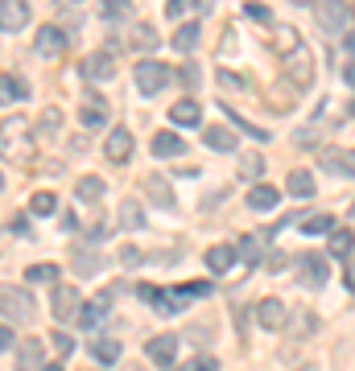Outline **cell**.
<instances>
[{"label":"cell","mask_w":355,"mask_h":371,"mask_svg":"<svg viewBox=\"0 0 355 371\" xmlns=\"http://www.w3.org/2000/svg\"><path fill=\"white\" fill-rule=\"evenodd\" d=\"M352 17L355 8H347V4H339V0H327V4H314V21L327 29V33H352Z\"/></svg>","instance_id":"6da1fadb"},{"label":"cell","mask_w":355,"mask_h":371,"mask_svg":"<svg viewBox=\"0 0 355 371\" xmlns=\"http://www.w3.org/2000/svg\"><path fill=\"white\" fill-rule=\"evenodd\" d=\"M136 297H145V301H149V306H153L157 314H165V318H174V314H178V310L186 306V301H182V297H186L182 289H157V285H136Z\"/></svg>","instance_id":"7a4b0ae2"},{"label":"cell","mask_w":355,"mask_h":371,"mask_svg":"<svg viewBox=\"0 0 355 371\" xmlns=\"http://www.w3.org/2000/svg\"><path fill=\"white\" fill-rule=\"evenodd\" d=\"M165 83H170V66H165V62H149V58L136 62V87H141L145 95H157Z\"/></svg>","instance_id":"3957f363"},{"label":"cell","mask_w":355,"mask_h":371,"mask_svg":"<svg viewBox=\"0 0 355 371\" xmlns=\"http://www.w3.org/2000/svg\"><path fill=\"white\" fill-rule=\"evenodd\" d=\"M285 70H290V78L298 83V87H306L310 78H314V54L306 50V45H298V50H290L285 54V62H281Z\"/></svg>","instance_id":"277c9868"},{"label":"cell","mask_w":355,"mask_h":371,"mask_svg":"<svg viewBox=\"0 0 355 371\" xmlns=\"http://www.w3.org/2000/svg\"><path fill=\"white\" fill-rule=\"evenodd\" d=\"M33 314H37V310H33V297H29L25 289L4 285V318H8V322H12V318H17V322H33Z\"/></svg>","instance_id":"5b68a950"},{"label":"cell","mask_w":355,"mask_h":371,"mask_svg":"<svg viewBox=\"0 0 355 371\" xmlns=\"http://www.w3.org/2000/svg\"><path fill=\"white\" fill-rule=\"evenodd\" d=\"M83 74H87L91 83H108V78L116 74V54H112V50L87 54V58H83Z\"/></svg>","instance_id":"8992f818"},{"label":"cell","mask_w":355,"mask_h":371,"mask_svg":"<svg viewBox=\"0 0 355 371\" xmlns=\"http://www.w3.org/2000/svg\"><path fill=\"white\" fill-rule=\"evenodd\" d=\"M145 355L157 363V368H174V355H178V335H153L145 343Z\"/></svg>","instance_id":"52a82bcc"},{"label":"cell","mask_w":355,"mask_h":371,"mask_svg":"<svg viewBox=\"0 0 355 371\" xmlns=\"http://www.w3.org/2000/svg\"><path fill=\"white\" fill-rule=\"evenodd\" d=\"M33 50H37V58H62V50H66V33H62L58 25H45V29H37Z\"/></svg>","instance_id":"ba28073f"},{"label":"cell","mask_w":355,"mask_h":371,"mask_svg":"<svg viewBox=\"0 0 355 371\" xmlns=\"http://www.w3.org/2000/svg\"><path fill=\"white\" fill-rule=\"evenodd\" d=\"M50 301H54L50 310H54V318H58V322H70V318H83V310H79V293H74L70 285H58Z\"/></svg>","instance_id":"9c48e42d"},{"label":"cell","mask_w":355,"mask_h":371,"mask_svg":"<svg viewBox=\"0 0 355 371\" xmlns=\"http://www.w3.org/2000/svg\"><path fill=\"white\" fill-rule=\"evenodd\" d=\"M103 124H108V99L87 91L83 95V128H103Z\"/></svg>","instance_id":"30bf717a"},{"label":"cell","mask_w":355,"mask_h":371,"mask_svg":"<svg viewBox=\"0 0 355 371\" xmlns=\"http://www.w3.org/2000/svg\"><path fill=\"white\" fill-rule=\"evenodd\" d=\"M256 318H261V326H265V330H281L290 314H285V306H281L277 297H265V301L256 306Z\"/></svg>","instance_id":"8fae6325"},{"label":"cell","mask_w":355,"mask_h":371,"mask_svg":"<svg viewBox=\"0 0 355 371\" xmlns=\"http://www.w3.org/2000/svg\"><path fill=\"white\" fill-rule=\"evenodd\" d=\"M236 256H240V252H236L232 244H215V248H207V268H211V273H232V268H236Z\"/></svg>","instance_id":"7c38bea8"},{"label":"cell","mask_w":355,"mask_h":371,"mask_svg":"<svg viewBox=\"0 0 355 371\" xmlns=\"http://www.w3.org/2000/svg\"><path fill=\"white\" fill-rule=\"evenodd\" d=\"M17 371H45V363H41V343H37V339H25V343L17 347Z\"/></svg>","instance_id":"4fadbf2b"},{"label":"cell","mask_w":355,"mask_h":371,"mask_svg":"<svg viewBox=\"0 0 355 371\" xmlns=\"http://www.w3.org/2000/svg\"><path fill=\"white\" fill-rule=\"evenodd\" d=\"M25 21H29V8H25V4H17V0L0 4V29H4V33H17Z\"/></svg>","instance_id":"5bb4252c"},{"label":"cell","mask_w":355,"mask_h":371,"mask_svg":"<svg viewBox=\"0 0 355 371\" xmlns=\"http://www.w3.org/2000/svg\"><path fill=\"white\" fill-rule=\"evenodd\" d=\"M170 120L182 124V128H194V124H203V107H199L194 99H182V103L170 107Z\"/></svg>","instance_id":"9a60e30c"},{"label":"cell","mask_w":355,"mask_h":371,"mask_svg":"<svg viewBox=\"0 0 355 371\" xmlns=\"http://www.w3.org/2000/svg\"><path fill=\"white\" fill-rule=\"evenodd\" d=\"M103 153H108L112 161H128V157H132V136H128L124 128L108 132V145H103Z\"/></svg>","instance_id":"2e32d148"},{"label":"cell","mask_w":355,"mask_h":371,"mask_svg":"<svg viewBox=\"0 0 355 371\" xmlns=\"http://www.w3.org/2000/svg\"><path fill=\"white\" fill-rule=\"evenodd\" d=\"M302 285H314V289L327 285V260L323 256H302Z\"/></svg>","instance_id":"e0dca14e"},{"label":"cell","mask_w":355,"mask_h":371,"mask_svg":"<svg viewBox=\"0 0 355 371\" xmlns=\"http://www.w3.org/2000/svg\"><path fill=\"white\" fill-rule=\"evenodd\" d=\"M285 190H290L294 198H310V194H314V173H310V169H294V173L285 178Z\"/></svg>","instance_id":"ac0fdd59"},{"label":"cell","mask_w":355,"mask_h":371,"mask_svg":"<svg viewBox=\"0 0 355 371\" xmlns=\"http://www.w3.org/2000/svg\"><path fill=\"white\" fill-rule=\"evenodd\" d=\"M103 190H108L103 178H79V182H74V198H79V202H99Z\"/></svg>","instance_id":"d6986e66"},{"label":"cell","mask_w":355,"mask_h":371,"mask_svg":"<svg viewBox=\"0 0 355 371\" xmlns=\"http://www.w3.org/2000/svg\"><path fill=\"white\" fill-rule=\"evenodd\" d=\"M145 190H149V198H153L157 206H174V190H170V182H165V178L149 173V178H145Z\"/></svg>","instance_id":"ffe728a7"},{"label":"cell","mask_w":355,"mask_h":371,"mask_svg":"<svg viewBox=\"0 0 355 371\" xmlns=\"http://www.w3.org/2000/svg\"><path fill=\"white\" fill-rule=\"evenodd\" d=\"M277 202H281V194H277L273 186H252V190H248V206H252V211H273Z\"/></svg>","instance_id":"44dd1931"},{"label":"cell","mask_w":355,"mask_h":371,"mask_svg":"<svg viewBox=\"0 0 355 371\" xmlns=\"http://www.w3.org/2000/svg\"><path fill=\"white\" fill-rule=\"evenodd\" d=\"M91 355H95L99 363H116V359H120V343L108 339V335H95V339H91Z\"/></svg>","instance_id":"7402d4cb"},{"label":"cell","mask_w":355,"mask_h":371,"mask_svg":"<svg viewBox=\"0 0 355 371\" xmlns=\"http://www.w3.org/2000/svg\"><path fill=\"white\" fill-rule=\"evenodd\" d=\"M199 37H203V33H199V25H194V21H186V25H178V33H174V50H178V54H190V50L199 45Z\"/></svg>","instance_id":"603a6c76"},{"label":"cell","mask_w":355,"mask_h":371,"mask_svg":"<svg viewBox=\"0 0 355 371\" xmlns=\"http://www.w3.org/2000/svg\"><path fill=\"white\" fill-rule=\"evenodd\" d=\"M352 252H355V235L347 231V227H335V231H331V256L347 260Z\"/></svg>","instance_id":"cb8c5ba5"},{"label":"cell","mask_w":355,"mask_h":371,"mask_svg":"<svg viewBox=\"0 0 355 371\" xmlns=\"http://www.w3.org/2000/svg\"><path fill=\"white\" fill-rule=\"evenodd\" d=\"M207 149L232 153V149H236V132H232V128H207Z\"/></svg>","instance_id":"d4e9b609"},{"label":"cell","mask_w":355,"mask_h":371,"mask_svg":"<svg viewBox=\"0 0 355 371\" xmlns=\"http://www.w3.org/2000/svg\"><path fill=\"white\" fill-rule=\"evenodd\" d=\"M153 153H157V157H178V153H182V136L157 132V136H153Z\"/></svg>","instance_id":"484cf974"},{"label":"cell","mask_w":355,"mask_h":371,"mask_svg":"<svg viewBox=\"0 0 355 371\" xmlns=\"http://www.w3.org/2000/svg\"><path fill=\"white\" fill-rule=\"evenodd\" d=\"M74 264H79V273H83V277H95V273L103 268L99 252H91V248H74Z\"/></svg>","instance_id":"4316f807"},{"label":"cell","mask_w":355,"mask_h":371,"mask_svg":"<svg viewBox=\"0 0 355 371\" xmlns=\"http://www.w3.org/2000/svg\"><path fill=\"white\" fill-rule=\"evenodd\" d=\"M108 301H112V293H99V297H95V301H91V306L83 310V318H79V322H83V326L91 330V326H95V322H99V318L108 314Z\"/></svg>","instance_id":"83f0119b"},{"label":"cell","mask_w":355,"mask_h":371,"mask_svg":"<svg viewBox=\"0 0 355 371\" xmlns=\"http://www.w3.org/2000/svg\"><path fill=\"white\" fill-rule=\"evenodd\" d=\"M0 87H4V103H17V99H25V95H29V87H25L17 74H4V78H0Z\"/></svg>","instance_id":"f1b7e54d"},{"label":"cell","mask_w":355,"mask_h":371,"mask_svg":"<svg viewBox=\"0 0 355 371\" xmlns=\"http://www.w3.org/2000/svg\"><path fill=\"white\" fill-rule=\"evenodd\" d=\"M120 223H124L128 231L145 227V211H141V202H124V206H120Z\"/></svg>","instance_id":"f546056e"},{"label":"cell","mask_w":355,"mask_h":371,"mask_svg":"<svg viewBox=\"0 0 355 371\" xmlns=\"http://www.w3.org/2000/svg\"><path fill=\"white\" fill-rule=\"evenodd\" d=\"M136 50H153L157 45V33H153V25H132V37H128Z\"/></svg>","instance_id":"4dcf8cb0"},{"label":"cell","mask_w":355,"mask_h":371,"mask_svg":"<svg viewBox=\"0 0 355 371\" xmlns=\"http://www.w3.org/2000/svg\"><path fill=\"white\" fill-rule=\"evenodd\" d=\"M29 211H33V215H54V211H58V198L45 194V190H37V194L29 198Z\"/></svg>","instance_id":"1f68e13d"},{"label":"cell","mask_w":355,"mask_h":371,"mask_svg":"<svg viewBox=\"0 0 355 371\" xmlns=\"http://www.w3.org/2000/svg\"><path fill=\"white\" fill-rule=\"evenodd\" d=\"M223 112H227V116H232V120H236V124H240V128H244L248 136H256V140H269V132H265V128H256V124H248V120H244V116H240V112H236L232 103H223Z\"/></svg>","instance_id":"d6a6232c"},{"label":"cell","mask_w":355,"mask_h":371,"mask_svg":"<svg viewBox=\"0 0 355 371\" xmlns=\"http://www.w3.org/2000/svg\"><path fill=\"white\" fill-rule=\"evenodd\" d=\"M302 227H306V235H323V231H335V219L331 215H310Z\"/></svg>","instance_id":"836d02e7"},{"label":"cell","mask_w":355,"mask_h":371,"mask_svg":"<svg viewBox=\"0 0 355 371\" xmlns=\"http://www.w3.org/2000/svg\"><path fill=\"white\" fill-rule=\"evenodd\" d=\"M236 252H240L244 260H256V256H261V235H256V231H252V235H244V240L236 244Z\"/></svg>","instance_id":"e575fe53"},{"label":"cell","mask_w":355,"mask_h":371,"mask_svg":"<svg viewBox=\"0 0 355 371\" xmlns=\"http://www.w3.org/2000/svg\"><path fill=\"white\" fill-rule=\"evenodd\" d=\"M29 281H41V285L50 281V285H54V281H58V268H54V264H33V268H29Z\"/></svg>","instance_id":"d590c367"},{"label":"cell","mask_w":355,"mask_h":371,"mask_svg":"<svg viewBox=\"0 0 355 371\" xmlns=\"http://www.w3.org/2000/svg\"><path fill=\"white\" fill-rule=\"evenodd\" d=\"M58 124H62V116L50 107V112H41V120H37V132H58Z\"/></svg>","instance_id":"8d00e7d4"},{"label":"cell","mask_w":355,"mask_h":371,"mask_svg":"<svg viewBox=\"0 0 355 371\" xmlns=\"http://www.w3.org/2000/svg\"><path fill=\"white\" fill-rule=\"evenodd\" d=\"M323 165L331 173H347V157H339V153H323Z\"/></svg>","instance_id":"74e56055"},{"label":"cell","mask_w":355,"mask_h":371,"mask_svg":"<svg viewBox=\"0 0 355 371\" xmlns=\"http://www.w3.org/2000/svg\"><path fill=\"white\" fill-rule=\"evenodd\" d=\"M186 8H190L186 0H170V4H165V17H170V21H182V17H186Z\"/></svg>","instance_id":"f35d334b"},{"label":"cell","mask_w":355,"mask_h":371,"mask_svg":"<svg viewBox=\"0 0 355 371\" xmlns=\"http://www.w3.org/2000/svg\"><path fill=\"white\" fill-rule=\"evenodd\" d=\"M186 371H219V363H215V359H207V355H199V359H190V363H186Z\"/></svg>","instance_id":"ab89813d"},{"label":"cell","mask_w":355,"mask_h":371,"mask_svg":"<svg viewBox=\"0 0 355 371\" xmlns=\"http://www.w3.org/2000/svg\"><path fill=\"white\" fill-rule=\"evenodd\" d=\"M8 231H12V235H25V231H29V219H25V215H12V219H8Z\"/></svg>","instance_id":"60d3db41"},{"label":"cell","mask_w":355,"mask_h":371,"mask_svg":"<svg viewBox=\"0 0 355 371\" xmlns=\"http://www.w3.org/2000/svg\"><path fill=\"white\" fill-rule=\"evenodd\" d=\"M261 169H265V161H261V157H244V173H248V178H256Z\"/></svg>","instance_id":"b9f144b4"},{"label":"cell","mask_w":355,"mask_h":371,"mask_svg":"<svg viewBox=\"0 0 355 371\" xmlns=\"http://www.w3.org/2000/svg\"><path fill=\"white\" fill-rule=\"evenodd\" d=\"M124 12H128V4H116V0L103 4V17H124Z\"/></svg>","instance_id":"7bdbcfd3"},{"label":"cell","mask_w":355,"mask_h":371,"mask_svg":"<svg viewBox=\"0 0 355 371\" xmlns=\"http://www.w3.org/2000/svg\"><path fill=\"white\" fill-rule=\"evenodd\" d=\"M244 12L256 17V21H269V8H265V4H244Z\"/></svg>","instance_id":"ee69618b"},{"label":"cell","mask_w":355,"mask_h":371,"mask_svg":"<svg viewBox=\"0 0 355 371\" xmlns=\"http://www.w3.org/2000/svg\"><path fill=\"white\" fill-rule=\"evenodd\" d=\"M120 260H124V264H136V260H141V252H136V248H120Z\"/></svg>","instance_id":"f6af8a7d"},{"label":"cell","mask_w":355,"mask_h":371,"mask_svg":"<svg viewBox=\"0 0 355 371\" xmlns=\"http://www.w3.org/2000/svg\"><path fill=\"white\" fill-rule=\"evenodd\" d=\"M343 281H347V289H352V293H355V260H352V264H347V268H343Z\"/></svg>","instance_id":"bcb514c9"},{"label":"cell","mask_w":355,"mask_h":371,"mask_svg":"<svg viewBox=\"0 0 355 371\" xmlns=\"http://www.w3.org/2000/svg\"><path fill=\"white\" fill-rule=\"evenodd\" d=\"M0 347H4V351L12 347V326H4V330H0Z\"/></svg>","instance_id":"7dc6e473"},{"label":"cell","mask_w":355,"mask_h":371,"mask_svg":"<svg viewBox=\"0 0 355 371\" xmlns=\"http://www.w3.org/2000/svg\"><path fill=\"white\" fill-rule=\"evenodd\" d=\"M54 347H58V351H62V355H66V351H70V347H74V343H70V339H66V335H58V339H54Z\"/></svg>","instance_id":"c3c4849f"},{"label":"cell","mask_w":355,"mask_h":371,"mask_svg":"<svg viewBox=\"0 0 355 371\" xmlns=\"http://www.w3.org/2000/svg\"><path fill=\"white\" fill-rule=\"evenodd\" d=\"M343 78H347V87H355V58L343 66Z\"/></svg>","instance_id":"681fc988"},{"label":"cell","mask_w":355,"mask_h":371,"mask_svg":"<svg viewBox=\"0 0 355 371\" xmlns=\"http://www.w3.org/2000/svg\"><path fill=\"white\" fill-rule=\"evenodd\" d=\"M347 173H355V149L347 153Z\"/></svg>","instance_id":"f907efd6"},{"label":"cell","mask_w":355,"mask_h":371,"mask_svg":"<svg viewBox=\"0 0 355 371\" xmlns=\"http://www.w3.org/2000/svg\"><path fill=\"white\" fill-rule=\"evenodd\" d=\"M347 50L355 54V33H347Z\"/></svg>","instance_id":"816d5d0a"},{"label":"cell","mask_w":355,"mask_h":371,"mask_svg":"<svg viewBox=\"0 0 355 371\" xmlns=\"http://www.w3.org/2000/svg\"><path fill=\"white\" fill-rule=\"evenodd\" d=\"M294 371H314V368H310V363H302V368H294Z\"/></svg>","instance_id":"f5cc1de1"},{"label":"cell","mask_w":355,"mask_h":371,"mask_svg":"<svg viewBox=\"0 0 355 371\" xmlns=\"http://www.w3.org/2000/svg\"><path fill=\"white\" fill-rule=\"evenodd\" d=\"M45 371H62V368H45Z\"/></svg>","instance_id":"db71d44e"},{"label":"cell","mask_w":355,"mask_h":371,"mask_svg":"<svg viewBox=\"0 0 355 371\" xmlns=\"http://www.w3.org/2000/svg\"><path fill=\"white\" fill-rule=\"evenodd\" d=\"M128 371H141V368H128Z\"/></svg>","instance_id":"11a10c76"}]
</instances>
